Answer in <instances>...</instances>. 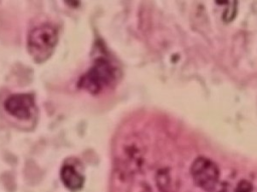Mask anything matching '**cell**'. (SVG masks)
Instances as JSON below:
<instances>
[{
    "label": "cell",
    "mask_w": 257,
    "mask_h": 192,
    "mask_svg": "<svg viewBox=\"0 0 257 192\" xmlns=\"http://www.w3.org/2000/svg\"><path fill=\"white\" fill-rule=\"evenodd\" d=\"M158 188L161 192H171L172 190V179L167 169H162L158 172L156 177Z\"/></svg>",
    "instance_id": "7"
},
{
    "label": "cell",
    "mask_w": 257,
    "mask_h": 192,
    "mask_svg": "<svg viewBox=\"0 0 257 192\" xmlns=\"http://www.w3.org/2000/svg\"><path fill=\"white\" fill-rule=\"evenodd\" d=\"M4 108L10 115L27 120L33 113L34 98L30 94H14L5 100Z\"/></svg>",
    "instance_id": "5"
},
{
    "label": "cell",
    "mask_w": 257,
    "mask_h": 192,
    "mask_svg": "<svg viewBox=\"0 0 257 192\" xmlns=\"http://www.w3.org/2000/svg\"><path fill=\"white\" fill-rule=\"evenodd\" d=\"M143 192H151V191H150V190H144Z\"/></svg>",
    "instance_id": "10"
},
{
    "label": "cell",
    "mask_w": 257,
    "mask_h": 192,
    "mask_svg": "<svg viewBox=\"0 0 257 192\" xmlns=\"http://www.w3.org/2000/svg\"><path fill=\"white\" fill-rule=\"evenodd\" d=\"M191 175L195 184L205 191H212L219 181V169L215 162L206 157H198L191 165Z\"/></svg>",
    "instance_id": "4"
},
{
    "label": "cell",
    "mask_w": 257,
    "mask_h": 192,
    "mask_svg": "<svg viewBox=\"0 0 257 192\" xmlns=\"http://www.w3.org/2000/svg\"><path fill=\"white\" fill-rule=\"evenodd\" d=\"M116 80L115 67L105 58H97L80 77L78 87L90 94H98L109 88Z\"/></svg>",
    "instance_id": "1"
},
{
    "label": "cell",
    "mask_w": 257,
    "mask_h": 192,
    "mask_svg": "<svg viewBox=\"0 0 257 192\" xmlns=\"http://www.w3.org/2000/svg\"><path fill=\"white\" fill-rule=\"evenodd\" d=\"M252 184L247 180H242L238 183L235 192H252Z\"/></svg>",
    "instance_id": "9"
},
{
    "label": "cell",
    "mask_w": 257,
    "mask_h": 192,
    "mask_svg": "<svg viewBox=\"0 0 257 192\" xmlns=\"http://www.w3.org/2000/svg\"><path fill=\"white\" fill-rule=\"evenodd\" d=\"M236 5H237V3H236V2H232V3H230V4H229V6L225 9L224 14H223V16H224V17H223V18H224V20H226V21H231V20L235 17L236 10H237Z\"/></svg>",
    "instance_id": "8"
},
{
    "label": "cell",
    "mask_w": 257,
    "mask_h": 192,
    "mask_svg": "<svg viewBox=\"0 0 257 192\" xmlns=\"http://www.w3.org/2000/svg\"><path fill=\"white\" fill-rule=\"evenodd\" d=\"M144 152L141 144L135 140L126 142L115 160L116 172L121 180H128L134 177L143 166Z\"/></svg>",
    "instance_id": "3"
},
{
    "label": "cell",
    "mask_w": 257,
    "mask_h": 192,
    "mask_svg": "<svg viewBox=\"0 0 257 192\" xmlns=\"http://www.w3.org/2000/svg\"><path fill=\"white\" fill-rule=\"evenodd\" d=\"M60 178L65 187L72 191L79 190L84 183L83 176L72 165L69 164H65L61 168Z\"/></svg>",
    "instance_id": "6"
},
{
    "label": "cell",
    "mask_w": 257,
    "mask_h": 192,
    "mask_svg": "<svg viewBox=\"0 0 257 192\" xmlns=\"http://www.w3.org/2000/svg\"><path fill=\"white\" fill-rule=\"evenodd\" d=\"M57 40V29L51 24H41L33 28L28 35V51L36 61H43L50 56Z\"/></svg>",
    "instance_id": "2"
}]
</instances>
